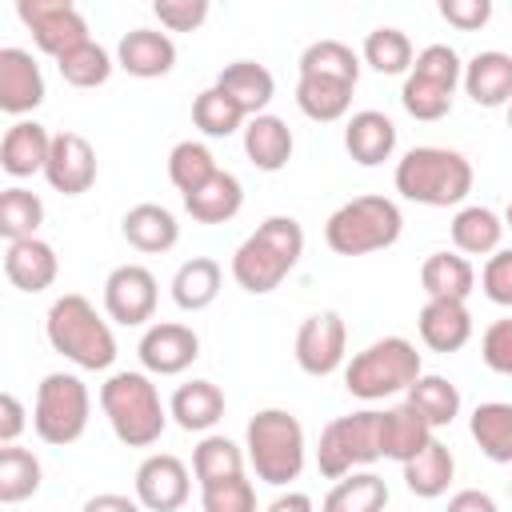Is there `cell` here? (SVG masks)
<instances>
[{
	"mask_svg": "<svg viewBox=\"0 0 512 512\" xmlns=\"http://www.w3.org/2000/svg\"><path fill=\"white\" fill-rule=\"evenodd\" d=\"M300 256H304L300 220L296 216H268L232 252V280L252 296H268L284 284V276L300 264Z\"/></svg>",
	"mask_w": 512,
	"mask_h": 512,
	"instance_id": "obj_1",
	"label": "cell"
},
{
	"mask_svg": "<svg viewBox=\"0 0 512 512\" xmlns=\"http://www.w3.org/2000/svg\"><path fill=\"white\" fill-rule=\"evenodd\" d=\"M396 192L412 204H424V208H456L468 200L472 192V164L464 152L456 148H440V144H420V148H408L400 160H396Z\"/></svg>",
	"mask_w": 512,
	"mask_h": 512,
	"instance_id": "obj_2",
	"label": "cell"
},
{
	"mask_svg": "<svg viewBox=\"0 0 512 512\" xmlns=\"http://www.w3.org/2000/svg\"><path fill=\"white\" fill-rule=\"evenodd\" d=\"M44 336H48L52 352H60L64 360H72L84 372H104L116 360L112 324L80 292H64L52 300V308L44 316Z\"/></svg>",
	"mask_w": 512,
	"mask_h": 512,
	"instance_id": "obj_3",
	"label": "cell"
},
{
	"mask_svg": "<svg viewBox=\"0 0 512 512\" xmlns=\"http://www.w3.org/2000/svg\"><path fill=\"white\" fill-rule=\"evenodd\" d=\"M100 408L112 436L128 448H152L164 436L168 408L148 372H112L100 384Z\"/></svg>",
	"mask_w": 512,
	"mask_h": 512,
	"instance_id": "obj_4",
	"label": "cell"
},
{
	"mask_svg": "<svg viewBox=\"0 0 512 512\" xmlns=\"http://www.w3.org/2000/svg\"><path fill=\"white\" fill-rule=\"evenodd\" d=\"M244 448H248V464H252L256 480H264L272 488H284V484L300 480L304 460H308L304 424L288 408H260L248 420Z\"/></svg>",
	"mask_w": 512,
	"mask_h": 512,
	"instance_id": "obj_5",
	"label": "cell"
},
{
	"mask_svg": "<svg viewBox=\"0 0 512 512\" xmlns=\"http://www.w3.org/2000/svg\"><path fill=\"white\" fill-rule=\"evenodd\" d=\"M420 376H424L420 352L404 336H380L344 364V388L356 400H384L408 392Z\"/></svg>",
	"mask_w": 512,
	"mask_h": 512,
	"instance_id": "obj_6",
	"label": "cell"
},
{
	"mask_svg": "<svg viewBox=\"0 0 512 512\" xmlns=\"http://www.w3.org/2000/svg\"><path fill=\"white\" fill-rule=\"evenodd\" d=\"M404 232V216L396 208V200L388 196H352L348 204H340L328 224H324V244L336 256H368V252H384L400 240Z\"/></svg>",
	"mask_w": 512,
	"mask_h": 512,
	"instance_id": "obj_7",
	"label": "cell"
},
{
	"mask_svg": "<svg viewBox=\"0 0 512 512\" xmlns=\"http://www.w3.org/2000/svg\"><path fill=\"white\" fill-rule=\"evenodd\" d=\"M88 416H92V396L76 372H48L40 380L32 404V428L44 444L52 448L76 444L88 428Z\"/></svg>",
	"mask_w": 512,
	"mask_h": 512,
	"instance_id": "obj_8",
	"label": "cell"
},
{
	"mask_svg": "<svg viewBox=\"0 0 512 512\" xmlns=\"http://www.w3.org/2000/svg\"><path fill=\"white\" fill-rule=\"evenodd\" d=\"M380 460V412L360 408L348 416H336L324 424L316 444V468L328 480H340L348 472H364Z\"/></svg>",
	"mask_w": 512,
	"mask_h": 512,
	"instance_id": "obj_9",
	"label": "cell"
},
{
	"mask_svg": "<svg viewBox=\"0 0 512 512\" xmlns=\"http://www.w3.org/2000/svg\"><path fill=\"white\" fill-rule=\"evenodd\" d=\"M16 16L32 32V44L40 52H48L52 60H60L72 48H80L84 40H92L84 12L76 4H68V0H20Z\"/></svg>",
	"mask_w": 512,
	"mask_h": 512,
	"instance_id": "obj_10",
	"label": "cell"
},
{
	"mask_svg": "<svg viewBox=\"0 0 512 512\" xmlns=\"http://www.w3.org/2000/svg\"><path fill=\"white\" fill-rule=\"evenodd\" d=\"M156 300H160V288L144 264H120L104 280V312L124 328L148 324L156 316Z\"/></svg>",
	"mask_w": 512,
	"mask_h": 512,
	"instance_id": "obj_11",
	"label": "cell"
},
{
	"mask_svg": "<svg viewBox=\"0 0 512 512\" xmlns=\"http://www.w3.org/2000/svg\"><path fill=\"white\" fill-rule=\"evenodd\" d=\"M348 356V324L340 312L324 308L304 316V324L296 328V364L308 376H332Z\"/></svg>",
	"mask_w": 512,
	"mask_h": 512,
	"instance_id": "obj_12",
	"label": "cell"
},
{
	"mask_svg": "<svg viewBox=\"0 0 512 512\" xmlns=\"http://www.w3.org/2000/svg\"><path fill=\"white\" fill-rule=\"evenodd\" d=\"M136 356L148 376H180L200 356V336L180 320H156L144 328Z\"/></svg>",
	"mask_w": 512,
	"mask_h": 512,
	"instance_id": "obj_13",
	"label": "cell"
},
{
	"mask_svg": "<svg viewBox=\"0 0 512 512\" xmlns=\"http://www.w3.org/2000/svg\"><path fill=\"white\" fill-rule=\"evenodd\" d=\"M192 496V476L188 464L172 452H152L136 468V500L144 512H176Z\"/></svg>",
	"mask_w": 512,
	"mask_h": 512,
	"instance_id": "obj_14",
	"label": "cell"
},
{
	"mask_svg": "<svg viewBox=\"0 0 512 512\" xmlns=\"http://www.w3.org/2000/svg\"><path fill=\"white\" fill-rule=\"evenodd\" d=\"M44 180L60 196H84L96 184V148L80 132H56L44 164Z\"/></svg>",
	"mask_w": 512,
	"mask_h": 512,
	"instance_id": "obj_15",
	"label": "cell"
},
{
	"mask_svg": "<svg viewBox=\"0 0 512 512\" xmlns=\"http://www.w3.org/2000/svg\"><path fill=\"white\" fill-rule=\"evenodd\" d=\"M44 104V72L28 48H0V112L24 120Z\"/></svg>",
	"mask_w": 512,
	"mask_h": 512,
	"instance_id": "obj_16",
	"label": "cell"
},
{
	"mask_svg": "<svg viewBox=\"0 0 512 512\" xmlns=\"http://www.w3.org/2000/svg\"><path fill=\"white\" fill-rule=\"evenodd\" d=\"M116 64L136 80H156L176 68V44L168 32L156 28H132L116 44Z\"/></svg>",
	"mask_w": 512,
	"mask_h": 512,
	"instance_id": "obj_17",
	"label": "cell"
},
{
	"mask_svg": "<svg viewBox=\"0 0 512 512\" xmlns=\"http://www.w3.org/2000/svg\"><path fill=\"white\" fill-rule=\"evenodd\" d=\"M56 272H60L56 248L48 240H40V236L12 240L4 248V276L20 292H44V288H52L56 284Z\"/></svg>",
	"mask_w": 512,
	"mask_h": 512,
	"instance_id": "obj_18",
	"label": "cell"
},
{
	"mask_svg": "<svg viewBox=\"0 0 512 512\" xmlns=\"http://www.w3.org/2000/svg\"><path fill=\"white\" fill-rule=\"evenodd\" d=\"M436 428L404 400V404H392L380 412V456L396 460V464H408L412 456H420L436 436Z\"/></svg>",
	"mask_w": 512,
	"mask_h": 512,
	"instance_id": "obj_19",
	"label": "cell"
},
{
	"mask_svg": "<svg viewBox=\"0 0 512 512\" xmlns=\"http://www.w3.org/2000/svg\"><path fill=\"white\" fill-rule=\"evenodd\" d=\"M344 148L360 168H376L396 152V124L376 108L352 112L344 124Z\"/></svg>",
	"mask_w": 512,
	"mask_h": 512,
	"instance_id": "obj_20",
	"label": "cell"
},
{
	"mask_svg": "<svg viewBox=\"0 0 512 512\" xmlns=\"http://www.w3.org/2000/svg\"><path fill=\"white\" fill-rule=\"evenodd\" d=\"M416 328L432 352H460L472 340V312L464 300H424Z\"/></svg>",
	"mask_w": 512,
	"mask_h": 512,
	"instance_id": "obj_21",
	"label": "cell"
},
{
	"mask_svg": "<svg viewBox=\"0 0 512 512\" xmlns=\"http://www.w3.org/2000/svg\"><path fill=\"white\" fill-rule=\"evenodd\" d=\"M460 84L472 96V104H480V108H504V104H512V56L500 52V48L476 52L464 64V80Z\"/></svg>",
	"mask_w": 512,
	"mask_h": 512,
	"instance_id": "obj_22",
	"label": "cell"
},
{
	"mask_svg": "<svg viewBox=\"0 0 512 512\" xmlns=\"http://www.w3.org/2000/svg\"><path fill=\"white\" fill-rule=\"evenodd\" d=\"M48 152H52V132L36 120H16L0 140V168L12 180H24V176L44 172Z\"/></svg>",
	"mask_w": 512,
	"mask_h": 512,
	"instance_id": "obj_23",
	"label": "cell"
},
{
	"mask_svg": "<svg viewBox=\"0 0 512 512\" xmlns=\"http://www.w3.org/2000/svg\"><path fill=\"white\" fill-rule=\"evenodd\" d=\"M120 236H124L136 252L156 256V252L176 248V240H180V224H176V216H172L164 204L144 200V204H136V208L124 212V220H120Z\"/></svg>",
	"mask_w": 512,
	"mask_h": 512,
	"instance_id": "obj_24",
	"label": "cell"
},
{
	"mask_svg": "<svg viewBox=\"0 0 512 512\" xmlns=\"http://www.w3.org/2000/svg\"><path fill=\"white\" fill-rule=\"evenodd\" d=\"M212 84H216L224 96H232V100L244 108L248 120L260 116V112L272 104V96H276L272 72H268L264 64H256V60H232V64H224Z\"/></svg>",
	"mask_w": 512,
	"mask_h": 512,
	"instance_id": "obj_25",
	"label": "cell"
},
{
	"mask_svg": "<svg viewBox=\"0 0 512 512\" xmlns=\"http://www.w3.org/2000/svg\"><path fill=\"white\" fill-rule=\"evenodd\" d=\"M292 148H296L292 128H288L280 116L260 112V116H252V120L244 124V156H248L260 172H280V168L292 160Z\"/></svg>",
	"mask_w": 512,
	"mask_h": 512,
	"instance_id": "obj_26",
	"label": "cell"
},
{
	"mask_svg": "<svg viewBox=\"0 0 512 512\" xmlns=\"http://www.w3.org/2000/svg\"><path fill=\"white\" fill-rule=\"evenodd\" d=\"M184 208L196 224H228L244 208V184L236 180V172L220 168L208 184H200L196 192L184 196Z\"/></svg>",
	"mask_w": 512,
	"mask_h": 512,
	"instance_id": "obj_27",
	"label": "cell"
},
{
	"mask_svg": "<svg viewBox=\"0 0 512 512\" xmlns=\"http://www.w3.org/2000/svg\"><path fill=\"white\" fill-rule=\"evenodd\" d=\"M168 416L184 428V432H208L220 424L224 416V392L212 380H188L172 392L168 400Z\"/></svg>",
	"mask_w": 512,
	"mask_h": 512,
	"instance_id": "obj_28",
	"label": "cell"
},
{
	"mask_svg": "<svg viewBox=\"0 0 512 512\" xmlns=\"http://www.w3.org/2000/svg\"><path fill=\"white\" fill-rule=\"evenodd\" d=\"M420 284H424L428 300H464L468 304V296L476 288V268L460 252H432L420 264Z\"/></svg>",
	"mask_w": 512,
	"mask_h": 512,
	"instance_id": "obj_29",
	"label": "cell"
},
{
	"mask_svg": "<svg viewBox=\"0 0 512 512\" xmlns=\"http://www.w3.org/2000/svg\"><path fill=\"white\" fill-rule=\"evenodd\" d=\"M448 232H452V244H456L460 256H492V252H500L504 220L484 204H464L452 216Z\"/></svg>",
	"mask_w": 512,
	"mask_h": 512,
	"instance_id": "obj_30",
	"label": "cell"
},
{
	"mask_svg": "<svg viewBox=\"0 0 512 512\" xmlns=\"http://www.w3.org/2000/svg\"><path fill=\"white\" fill-rule=\"evenodd\" d=\"M220 284H224V268L212 256H192L172 276V300L180 312H204L208 304H216Z\"/></svg>",
	"mask_w": 512,
	"mask_h": 512,
	"instance_id": "obj_31",
	"label": "cell"
},
{
	"mask_svg": "<svg viewBox=\"0 0 512 512\" xmlns=\"http://www.w3.org/2000/svg\"><path fill=\"white\" fill-rule=\"evenodd\" d=\"M468 432L492 464H512V404L508 400L476 404L468 416Z\"/></svg>",
	"mask_w": 512,
	"mask_h": 512,
	"instance_id": "obj_32",
	"label": "cell"
},
{
	"mask_svg": "<svg viewBox=\"0 0 512 512\" xmlns=\"http://www.w3.org/2000/svg\"><path fill=\"white\" fill-rule=\"evenodd\" d=\"M352 88L356 84H344L332 76H300L296 80V108L316 124L344 120L352 108Z\"/></svg>",
	"mask_w": 512,
	"mask_h": 512,
	"instance_id": "obj_33",
	"label": "cell"
},
{
	"mask_svg": "<svg viewBox=\"0 0 512 512\" xmlns=\"http://www.w3.org/2000/svg\"><path fill=\"white\" fill-rule=\"evenodd\" d=\"M400 468H404V484H408L412 496H420V500H436V496L448 492V484H452V476H456V456H452L448 444L432 440L420 456H412V460L400 464Z\"/></svg>",
	"mask_w": 512,
	"mask_h": 512,
	"instance_id": "obj_34",
	"label": "cell"
},
{
	"mask_svg": "<svg viewBox=\"0 0 512 512\" xmlns=\"http://www.w3.org/2000/svg\"><path fill=\"white\" fill-rule=\"evenodd\" d=\"M384 508H388V484L376 472L340 476L320 504V512H384Z\"/></svg>",
	"mask_w": 512,
	"mask_h": 512,
	"instance_id": "obj_35",
	"label": "cell"
},
{
	"mask_svg": "<svg viewBox=\"0 0 512 512\" xmlns=\"http://www.w3.org/2000/svg\"><path fill=\"white\" fill-rule=\"evenodd\" d=\"M404 400L432 424V428H448L456 416H460V392L448 376H436V372H424L408 392Z\"/></svg>",
	"mask_w": 512,
	"mask_h": 512,
	"instance_id": "obj_36",
	"label": "cell"
},
{
	"mask_svg": "<svg viewBox=\"0 0 512 512\" xmlns=\"http://www.w3.org/2000/svg\"><path fill=\"white\" fill-rule=\"evenodd\" d=\"M244 448L228 436H204L196 448H192V476L196 484H216V480H228V476H240L244 472Z\"/></svg>",
	"mask_w": 512,
	"mask_h": 512,
	"instance_id": "obj_37",
	"label": "cell"
},
{
	"mask_svg": "<svg viewBox=\"0 0 512 512\" xmlns=\"http://www.w3.org/2000/svg\"><path fill=\"white\" fill-rule=\"evenodd\" d=\"M44 480V468L36 460V452L20 448V444H4L0 448V504H20L28 500Z\"/></svg>",
	"mask_w": 512,
	"mask_h": 512,
	"instance_id": "obj_38",
	"label": "cell"
},
{
	"mask_svg": "<svg viewBox=\"0 0 512 512\" xmlns=\"http://www.w3.org/2000/svg\"><path fill=\"white\" fill-rule=\"evenodd\" d=\"M360 56H364V64H368V68H376L380 76H400V72H412V60H416L408 32L388 28V24H384V28H372V32L364 36Z\"/></svg>",
	"mask_w": 512,
	"mask_h": 512,
	"instance_id": "obj_39",
	"label": "cell"
},
{
	"mask_svg": "<svg viewBox=\"0 0 512 512\" xmlns=\"http://www.w3.org/2000/svg\"><path fill=\"white\" fill-rule=\"evenodd\" d=\"M300 76H332L344 84L360 80V56L344 40H312L300 52Z\"/></svg>",
	"mask_w": 512,
	"mask_h": 512,
	"instance_id": "obj_40",
	"label": "cell"
},
{
	"mask_svg": "<svg viewBox=\"0 0 512 512\" xmlns=\"http://www.w3.org/2000/svg\"><path fill=\"white\" fill-rule=\"evenodd\" d=\"M44 224V200L20 184L0 192V236L12 240H32L36 228Z\"/></svg>",
	"mask_w": 512,
	"mask_h": 512,
	"instance_id": "obj_41",
	"label": "cell"
},
{
	"mask_svg": "<svg viewBox=\"0 0 512 512\" xmlns=\"http://www.w3.org/2000/svg\"><path fill=\"white\" fill-rule=\"evenodd\" d=\"M216 172H220V164H216L212 148L200 144V140H180V144L168 152V180L180 188V196L196 192V188L208 184Z\"/></svg>",
	"mask_w": 512,
	"mask_h": 512,
	"instance_id": "obj_42",
	"label": "cell"
},
{
	"mask_svg": "<svg viewBox=\"0 0 512 512\" xmlns=\"http://www.w3.org/2000/svg\"><path fill=\"white\" fill-rule=\"evenodd\" d=\"M56 68H60V76H64L72 88H100V84L112 76L116 60H112V52H108L104 44L84 40L80 48H72L68 56H60Z\"/></svg>",
	"mask_w": 512,
	"mask_h": 512,
	"instance_id": "obj_43",
	"label": "cell"
},
{
	"mask_svg": "<svg viewBox=\"0 0 512 512\" xmlns=\"http://www.w3.org/2000/svg\"><path fill=\"white\" fill-rule=\"evenodd\" d=\"M244 108L232 100V96H224L216 84L212 88H204L196 100H192V124L204 132V136H232L236 128H244Z\"/></svg>",
	"mask_w": 512,
	"mask_h": 512,
	"instance_id": "obj_44",
	"label": "cell"
},
{
	"mask_svg": "<svg viewBox=\"0 0 512 512\" xmlns=\"http://www.w3.org/2000/svg\"><path fill=\"white\" fill-rule=\"evenodd\" d=\"M408 76H420V80H428V84H436V88H444V92L456 96V84L464 80V64H460V56H456L452 44H428V48L416 52Z\"/></svg>",
	"mask_w": 512,
	"mask_h": 512,
	"instance_id": "obj_45",
	"label": "cell"
},
{
	"mask_svg": "<svg viewBox=\"0 0 512 512\" xmlns=\"http://www.w3.org/2000/svg\"><path fill=\"white\" fill-rule=\"evenodd\" d=\"M200 504H204V512H256V488L240 472V476L204 484L200 488Z\"/></svg>",
	"mask_w": 512,
	"mask_h": 512,
	"instance_id": "obj_46",
	"label": "cell"
},
{
	"mask_svg": "<svg viewBox=\"0 0 512 512\" xmlns=\"http://www.w3.org/2000/svg\"><path fill=\"white\" fill-rule=\"evenodd\" d=\"M400 104L408 116L416 120H440L452 112V92L420 80V76H404V88H400Z\"/></svg>",
	"mask_w": 512,
	"mask_h": 512,
	"instance_id": "obj_47",
	"label": "cell"
},
{
	"mask_svg": "<svg viewBox=\"0 0 512 512\" xmlns=\"http://www.w3.org/2000/svg\"><path fill=\"white\" fill-rule=\"evenodd\" d=\"M480 288L492 304L500 308H512V248H500L484 260L480 268Z\"/></svg>",
	"mask_w": 512,
	"mask_h": 512,
	"instance_id": "obj_48",
	"label": "cell"
},
{
	"mask_svg": "<svg viewBox=\"0 0 512 512\" xmlns=\"http://www.w3.org/2000/svg\"><path fill=\"white\" fill-rule=\"evenodd\" d=\"M152 12L168 32H196L212 8H208V0H156Z\"/></svg>",
	"mask_w": 512,
	"mask_h": 512,
	"instance_id": "obj_49",
	"label": "cell"
},
{
	"mask_svg": "<svg viewBox=\"0 0 512 512\" xmlns=\"http://www.w3.org/2000/svg\"><path fill=\"white\" fill-rule=\"evenodd\" d=\"M480 356L492 372L512 376V320H492L480 340Z\"/></svg>",
	"mask_w": 512,
	"mask_h": 512,
	"instance_id": "obj_50",
	"label": "cell"
},
{
	"mask_svg": "<svg viewBox=\"0 0 512 512\" xmlns=\"http://www.w3.org/2000/svg\"><path fill=\"white\" fill-rule=\"evenodd\" d=\"M440 16L460 32H476L492 20V0H440Z\"/></svg>",
	"mask_w": 512,
	"mask_h": 512,
	"instance_id": "obj_51",
	"label": "cell"
},
{
	"mask_svg": "<svg viewBox=\"0 0 512 512\" xmlns=\"http://www.w3.org/2000/svg\"><path fill=\"white\" fill-rule=\"evenodd\" d=\"M24 424H28V412H24L20 396L16 392H0V448L4 444H16L20 432H24Z\"/></svg>",
	"mask_w": 512,
	"mask_h": 512,
	"instance_id": "obj_52",
	"label": "cell"
},
{
	"mask_svg": "<svg viewBox=\"0 0 512 512\" xmlns=\"http://www.w3.org/2000/svg\"><path fill=\"white\" fill-rule=\"evenodd\" d=\"M80 512H144V504L136 496H124V492H96L84 500Z\"/></svg>",
	"mask_w": 512,
	"mask_h": 512,
	"instance_id": "obj_53",
	"label": "cell"
},
{
	"mask_svg": "<svg viewBox=\"0 0 512 512\" xmlns=\"http://www.w3.org/2000/svg\"><path fill=\"white\" fill-rule=\"evenodd\" d=\"M444 512H500V508H496V500H492L488 492H480V488H460V492L448 496V508H444Z\"/></svg>",
	"mask_w": 512,
	"mask_h": 512,
	"instance_id": "obj_54",
	"label": "cell"
},
{
	"mask_svg": "<svg viewBox=\"0 0 512 512\" xmlns=\"http://www.w3.org/2000/svg\"><path fill=\"white\" fill-rule=\"evenodd\" d=\"M264 512H316V504L308 492H280Z\"/></svg>",
	"mask_w": 512,
	"mask_h": 512,
	"instance_id": "obj_55",
	"label": "cell"
},
{
	"mask_svg": "<svg viewBox=\"0 0 512 512\" xmlns=\"http://www.w3.org/2000/svg\"><path fill=\"white\" fill-rule=\"evenodd\" d=\"M504 228H512V200H508V212H504Z\"/></svg>",
	"mask_w": 512,
	"mask_h": 512,
	"instance_id": "obj_56",
	"label": "cell"
},
{
	"mask_svg": "<svg viewBox=\"0 0 512 512\" xmlns=\"http://www.w3.org/2000/svg\"><path fill=\"white\" fill-rule=\"evenodd\" d=\"M508 128H512V104H508Z\"/></svg>",
	"mask_w": 512,
	"mask_h": 512,
	"instance_id": "obj_57",
	"label": "cell"
},
{
	"mask_svg": "<svg viewBox=\"0 0 512 512\" xmlns=\"http://www.w3.org/2000/svg\"><path fill=\"white\" fill-rule=\"evenodd\" d=\"M508 492H512V480H508Z\"/></svg>",
	"mask_w": 512,
	"mask_h": 512,
	"instance_id": "obj_58",
	"label": "cell"
}]
</instances>
